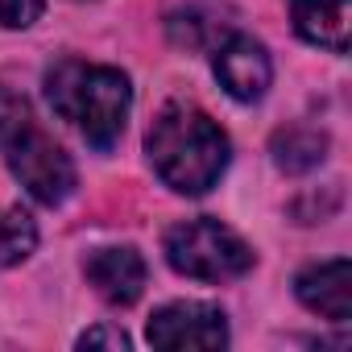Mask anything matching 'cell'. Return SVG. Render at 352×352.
Here are the masks:
<instances>
[{"mask_svg":"<svg viewBox=\"0 0 352 352\" xmlns=\"http://www.w3.org/2000/svg\"><path fill=\"white\" fill-rule=\"evenodd\" d=\"M157 179L179 195H204L228 166V137L195 104H166L145 133Z\"/></svg>","mask_w":352,"mask_h":352,"instance_id":"1","label":"cell"},{"mask_svg":"<svg viewBox=\"0 0 352 352\" xmlns=\"http://www.w3.org/2000/svg\"><path fill=\"white\" fill-rule=\"evenodd\" d=\"M46 96L54 112L71 120L96 149L116 145L133 104V87L116 67H91L79 58H63L58 67L46 71Z\"/></svg>","mask_w":352,"mask_h":352,"instance_id":"2","label":"cell"},{"mask_svg":"<svg viewBox=\"0 0 352 352\" xmlns=\"http://www.w3.org/2000/svg\"><path fill=\"white\" fill-rule=\"evenodd\" d=\"M0 153H5L9 170L17 183L46 208L63 204L75 187V166L67 149L34 120L25 96L0 87Z\"/></svg>","mask_w":352,"mask_h":352,"instance_id":"3","label":"cell"},{"mask_svg":"<svg viewBox=\"0 0 352 352\" xmlns=\"http://www.w3.org/2000/svg\"><path fill=\"white\" fill-rule=\"evenodd\" d=\"M166 261L199 282H228L253 265V249L220 220H183L166 232Z\"/></svg>","mask_w":352,"mask_h":352,"instance_id":"4","label":"cell"},{"mask_svg":"<svg viewBox=\"0 0 352 352\" xmlns=\"http://www.w3.org/2000/svg\"><path fill=\"white\" fill-rule=\"evenodd\" d=\"M153 348H224L228 344V323L220 307L208 302H170L153 311L145 327Z\"/></svg>","mask_w":352,"mask_h":352,"instance_id":"5","label":"cell"},{"mask_svg":"<svg viewBox=\"0 0 352 352\" xmlns=\"http://www.w3.org/2000/svg\"><path fill=\"white\" fill-rule=\"evenodd\" d=\"M216 79L241 104L261 100L265 87H270V79H274V67H270L265 46L253 42V38H245V34H228L216 46Z\"/></svg>","mask_w":352,"mask_h":352,"instance_id":"6","label":"cell"},{"mask_svg":"<svg viewBox=\"0 0 352 352\" xmlns=\"http://www.w3.org/2000/svg\"><path fill=\"white\" fill-rule=\"evenodd\" d=\"M294 294L307 311H315L331 323H348L352 319V261L331 257V261L302 270L294 278Z\"/></svg>","mask_w":352,"mask_h":352,"instance_id":"7","label":"cell"},{"mask_svg":"<svg viewBox=\"0 0 352 352\" xmlns=\"http://www.w3.org/2000/svg\"><path fill=\"white\" fill-rule=\"evenodd\" d=\"M83 274L112 307H133L145 290V261L137 249H96L83 261Z\"/></svg>","mask_w":352,"mask_h":352,"instance_id":"8","label":"cell"},{"mask_svg":"<svg viewBox=\"0 0 352 352\" xmlns=\"http://www.w3.org/2000/svg\"><path fill=\"white\" fill-rule=\"evenodd\" d=\"M290 17L311 46H323L331 54L348 50V0H290Z\"/></svg>","mask_w":352,"mask_h":352,"instance_id":"9","label":"cell"},{"mask_svg":"<svg viewBox=\"0 0 352 352\" xmlns=\"http://www.w3.org/2000/svg\"><path fill=\"white\" fill-rule=\"evenodd\" d=\"M323 157H327V133L307 129V124H290V129L274 133V162L282 170L302 174V170H315Z\"/></svg>","mask_w":352,"mask_h":352,"instance_id":"10","label":"cell"},{"mask_svg":"<svg viewBox=\"0 0 352 352\" xmlns=\"http://www.w3.org/2000/svg\"><path fill=\"white\" fill-rule=\"evenodd\" d=\"M220 34H224L220 9H208V5H191V9H179L170 17V38L187 50H199V46L216 42Z\"/></svg>","mask_w":352,"mask_h":352,"instance_id":"11","label":"cell"},{"mask_svg":"<svg viewBox=\"0 0 352 352\" xmlns=\"http://www.w3.org/2000/svg\"><path fill=\"white\" fill-rule=\"evenodd\" d=\"M38 245V228L21 208L0 212V270H9L17 261H25Z\"/></svg>","mask_w":352,"mask_h":352,"instance_id":"12","label":"cell"},{"mask_svg":"<svg viewBox=\"0 0 352 352\" xmlns=\"http://www.w3.org/2000/svg\"><path fill=\"white\" fill-rule=\"evenodd\" d=\"M46 0H0V25L5 30H25L42 17Z\"/></svg>","mask_w":352,"mask_h":352,"instance_id":"13","label":"cell"},{"mask_svg":"<svg viewBox=\"0 0 352 352\" xmlns=\"http://www.w3.org/2000/svg\"><path fill=\"white\" fill-rule=\"evenodd\" d=\"M83 348H96V344H108V348H129V336L124 331H116V327H91V331H83V340H79Z\"/></svg>","mask_w":352,"mask_h":352,"instance_id":"14","label":"cell"}]
</instances>
